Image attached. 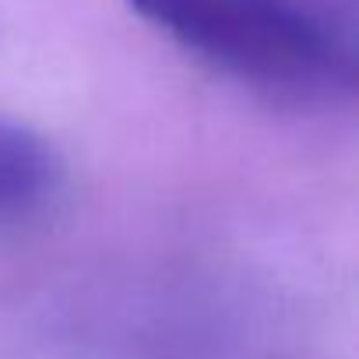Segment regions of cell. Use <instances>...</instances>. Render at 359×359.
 <instances>
[{"label": "cell", "instance_id": "7a4b0ae2", "mask_svg": "<svg viewBox=\"0 0 359 359\" xmlns=\"http://www.w3.org/2000/svg\"><path fill=\"white\" fill-rule=\"evenodd\" d=\"M64 162L53 144L0 116V219L36 212L60 187Z\"/></svg>", "mask_w": 359, "mask_h": 359}, {"label": "cell", "instance_id": "6da1fadb", "mask_svg": "<svg viewBox=\"0 0 359 359\" xmlns=\"http://www.w3.org/2000/svg\"><path fill=\"white\" fill-rule=\"evenodd\" d=\"M212 67L254 92L327 106L359 85V0H127Z\"/></svg>", "mask_w": 359, "mask_h": 359}]
</instances>
